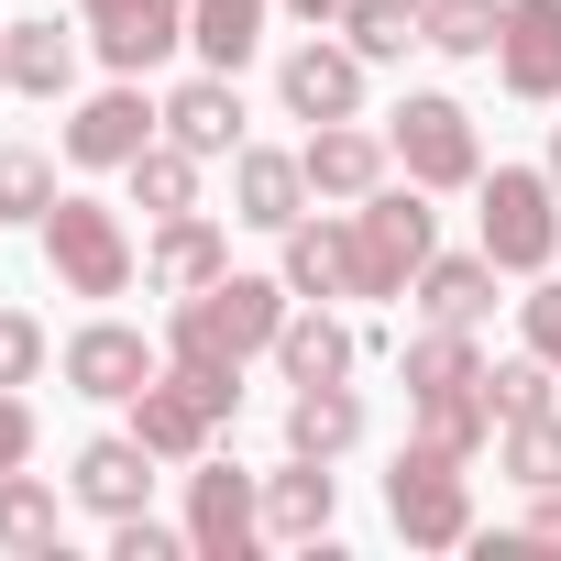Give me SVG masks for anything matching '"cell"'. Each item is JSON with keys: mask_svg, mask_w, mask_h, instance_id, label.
<instances>
[{"mask_svg": "<svg viewBox=\"0 0 561 561\" xmlns=\"http://www.w3.org/2000/svg\"><path fill=\"white\" fill-rule=\"evenodd\" d=\"M287 275H220V287H198V298H176L165 309V353L176 364H253V353H275V331H287Z\"/></svg>", "mask_w": 561, "mask_h": 561, "instance_id": "6da1fadb", "label": "cell"}, {"mask_svg": "<svg viewBox=\"0 0 561 561\" xmlns=\"http://www.w3.org/2000/svg\"><path fill=\"white\" fill-rule=\"evenodd\" d=\"M231 408H242V375H231V364H176V353H165V364L133 386V440H144L154 462H198Z\"/></svg>", "mask_w": 561, "mask_h": 561, "instance_id": "7a4b0ae2", "label": "cell"}, {"mask_svg": "<svg viewBox=\"0 0 561 561\" xmlns=\"http://www.w3.org/2000/svg\"><path fill=\"white\" fill-rule=\"evenodd\" d=\"M430 253H440V209L419 198V176L353 198V298H408V275Z\"/></svg>", "mask_w": 561, "mask_h": 561, "instance_id": "3957f363", "label": "cell"}, {"mask_svg": "<svg viewBox=\"0 0 561 561\" xmlns=\"http://www.w3.org/2000/svg\"><path fill=\"white\" fill-rule=\"evenodd\" d=\"M34 231H45V264H56V287H67V298H122V287H133V264H144L111 198H56Z\"/></svg>", "mask_w": 561, "mask_h": 561, "instance_id": "277c9868", "label": "cell"}, {"mask_svg": "<svg viewBox=\"0 0 561 561\" xmlns=\"http://www.w3.org/2000/svg\"><path fill=\"white\" fill-rule=\"evenodd\" d=\"M473 220H484L495 275H550V253H561V187H550V165H495Z\"/></svg>", "mask_w": 561, "mask_h": 561, "instance_id": "5b68a950", "label": "cell"}, {"mask_svg": "<svg viewBox=\"0 0 561 561\" xmlns=\"http://www.w3.org/2000/svg\"><path fill=\"white\" fill-rule=\"evenodd\" d=\"M386 517H397L408 550H462V539H473V484H462V462L430 451V440H408L397 473H386Z\"/></svg>", "mask_w": 561, "mask_h": 561, "instance_id": "8992f818", "label": "cell"}, {"mask_svg": "<svg viewBox=\"0 0 561 561\" xmlns=\"http://www.w3.org/2000/svg\"><path fill=\"white\" fill-rule=\"evenodd\" d=\"M386 144H397V165H408L419 187H484L473 111H462V100H440V89H408V100L386 111Z\"/></svg>", "mask_w": 561, "mask_h": 561, "instance_id": "52a82bcc", "label": "cell"}, {"mask_svg": "<svg viewBox=\"0 0 561 561\" xmlns=\"http://www.w3.org/2000/svg\"><path fill=\"white\" fill-rule=\"evenodd\" d=\"M253 539H264V473L198 451V473H187V550L198 561H242Z\"/></svg>", "mask_w": 561, "mask_h": 561, "instance_id": "ba28073f", "label": "cell"}, {"mask_svg": "<svg viewBox=\"0 0 561 561\" xmlns=\"http://www.w3.org/2000/svg\"><path fill=\"white\" fill-rule=\"evenodd\" d=\"M78 23L111 56V78H144V67H165L187 45V0H78Z\"/></svg>", "mask_w": 561, "mask_h": 561, "instance_id": "9c48e42d", "label": "cell"}, {"mask_svg": "<svg viewBox=\"0 0 561 561\" xmlns=\"http://www.w3.org/2000/svg\"><path fill=\"white\" fill-rule=\"evenodd\" d=\"M154 133H165V100H144L133 78H111V89H89V100H78L67 154H78V165H133Z\"/></svg>", "mask_w": 561, "mask_h": 561, "instance_id": "30bf717a", "label": "cell"}, {"mask_svg": "<svg viewBox=\"0 0 561 561\" xmlns=\"http://www.w3.org/2000/svg\"><path fill=\"white\" fill-rule=\"evenodd\" d=\"M275 100H287V122H353L364 111V56L353 45H287Z\"/></svg>", "mask_w": 561, "mask_h": 561, "instance_id": "8fae6325", "label": "cell"}, {"mask_svg": "<svg viewBox=\"0 0 561 561\" xmlns=\"http://www.w3.org/2000/svg\"><path fill=\"white\" fill-rule=\"evenodd\" d=\"M144 275H154L165 298H198V287H220V275H231V231H220L209 209H176V220H154Z\"/></svg>", "mask_w": 561, "mask_h": 561, "instance_id": "7c38bea8", "label": "cell"}, {"mask_svg": "<svg viewBox=\"0 0 561 561\" xmlns=\"http://www.w3.org/2000/svg\"><path fill=\"white\" fill-rule=\"evenodd\" d=\"M298 165H309V187H320V198H375V187H386V165H397V144H386V133H364V122H309Z\"/></svg>", "mask_w": 561, "mask_h": 561, "instance_id": "4fadbf2b", "label": "cell"}, {"mask_svg": "<svg viewBox=\"0 0 561 561\" xmlns=\"http://www.w3.org/2000/svg\"><path fill=\"white\" fill-rule=\"evenodd\" d=\"M309 165L298 154H275V144H242L231 154V220H253V231H287V220H309Z\"/></svg>", "mask_w": 561, "mask_h": 561, "instance_id": "5bb4252c", "label": "cell"}, {"mask_svg": "<svg viewBox=\"0 0 561 561\" xmlns=\"http://www.w3.org/2000/svg\"><path fill=\"white\" fill-rule=\"evenodd\" d=\"M495 78H506L517 100H561V0H506Z\"/></svg>", "mask_w": 561, "mask_h": 561, "instance_id": "9a60e30c", "label": "cell"}, {"mask_svg": "<svg viewBox=\"0 0 561 561\" xmlns=\"http://www.w3.org/2000/svg\"><path fill=\"white\" fill-rule=\"evenodd\" d=\"M144 375H154V342L122 331V320H89V331L67 342V386H78V397H122V408H133Z\"/></svg>", "mask_w": 561, "mask_h": 561, "instance_id": "2e32d148", "label": "cell"}, {"mask_svg": "<svg viewBox=\"0 0 561 561\" xmlns=\"http://www.w3.org/2000/svg\"><path fill=\"white\" fill-rule=\"evenodd\" d=\"M78 506H100V517H144V495H154V451L133 440V430H111V440H89L78 451Z\"/></svg>", "mask_w": 561, "mask_h": 561, "instance_id": "e0dca14e", "label": "cell"}, {"mask_svg": "<svg viewBox=\"0 0 561 561\" xmlns=\"http://www.w3.org/2000/svg\"><path fill=\"white\" fill-rule=\"evenodd\" d=\"M408 298H419V320L473 331V320L495 309V253H430V264L408 275Z\"/></svg>", "mask_w": 561, "mask_h": 561, "instance_id": "ac0fdd59", "label": "cell"}, {"mask_svg": "<svg viewBox=\"0 0 561 561\" xmlns=\"http://www.w3.org/2000/svg\"><path fill=\"white\" fill-rule=\"evenodd\" d=\"M275 242H287L275 275H287L298 298H353V209H342V220H287Z\"/></svg>", "mask_w": 561, "mask_h": 561, "instance_id": "d6986e66", "label": "cell"}, {"mask_svg": "<svg viewBox=\"0 0 561 561\" xmlns=\"http://www.w3.org/2000/svg\"><path fill=\"white\" fill-rule=\"evenodd\" d=\"M331 506H342V484L309 451H287V473H264V539H331Z\"/></svg>", "mask_w": 561, "mask_h": 561, "instance_id": "ffe728a7", "label": "cell"}, {"mask_svg": "<svg viewBox=\"0 0 561 561\" xmlns=\"http://www.w3.org/2000/svg\"><path fill=\"white\" fill-rule=\"evenodd\" d=\"M0 78L23 100H67L78 89V34L67 23H0Z\"/></svg>", "mask_w": 561, "mask_h": 561, "instance_id": "44dd1931", "label": "cell"}, {"mask_svg": "<svg viewBox=\"0 0 561 561\" xmlns=\"http://www.w3.org/2000/svg\"><path fill=\"white\" fill-rule=\"evenodd\" d=\"M165 133L187 144V154H242V89L209 67V78H187V89H165Z\"/></svg>", "mask_w": 561, "mask_h": 561, "instance_id": "7402d4cb", "label": "cell"}, {"mask_svg": "<svg viewBox=\"0 0 561 561\" xmlns=\"http://www.w3.org/2000/svg\"><path fill=\"white\" fill-rule=\"evenodd\" d=\"M353 440H364V397H353V375H342V386H298V397H287V451L342 462Z\"/></svg>", "mask_w": 561, "mask_h": 561, "instance_id": "603a6c76", "label": "cell"}, {"mask_svg": "<svg viewBox=\"0 0 561 561\" xmlns=\"http://www.w3.org/2000/svg\"><path fill=\"white\" fill-rule=\"evenodd\" d=\"M275 375H287V386H342L353 375V331L320 320V298L287 309V331H275Z\"/></svg>", "mask_w": 561, "mask_h": 561, "instance_id": "cb8c5ba5", "label": "cell"}, {"mask_svg": "<svg viewBox=\"0 0 561 561\" xmlns=\"http://www.w3.org/2000/svg\"><path fill=\"white\" fill-rule=\"evenodd\" d=\"M408 408H419V440H430V451H451V462H473V451L495 440L484 375H473V386H440V397H408Z\"/></svg>", "mask_w": 561, "mask_h": 561, "instance_id": "d4e9b609", "label": "cell"}, {"mask_svg": "<svg viewBox=\"0 0 561 561\" xmlns=\"http://www.w3.org/2000/svg\"><path fill=\"white\" fill-rule=\"evenodd\" d=\"M342 45H353L364 67H386V56L430 45V0H342Z\"/></svg>", "mask_w": 561, "mask_h": 561, "instance_id": "484cf974", "label": "cell"}, {"mask_svg": "<svg viewBox=\"0 0 561 561\" xmlns=\"http://www.w3.org/2000/svg\"><path fill=\"white\" fill-rule=\"evenodd\" d=\"M122 176H133V209H154V220L198 209V154H187L176 133H154V144H144V154H133Z\"/></svg>", "mask_w": 561, "mask_h": 561, "instance_id": "4316f807", "label": "cell"}, {"mask_svg": "<svg viewBox=\"0 0 561 561\" xmlns=\"http://www.w3.org/2000/svg\"><path fill=\"white\" fill-rule=\"evenodd\" d=\"M56 528H67V506L45 473H0V550L34 561V550H56Z\"/></svg>", "mask_w": 561, "mask_h": 561, "instance_id": "83f0119b", "label": "cell"}, {"mask_svg": "<svg viewBox=\"0 0 561 561\" xmlns=\"http://www.w3.org/2000/svg\"><path fill=\"white\" fill-rule=\"evenodd\" d=\"M187 45H198V56L231 78V67L264 45V0H187Z\"/></svg>", "mask_w": 561, "mask_h": 561, "instance_id": "f1b7e54d", "label": "cell"}, {"mask_svg": "<svg viewBox=\"0 0 561 561\" xmlns=\"http://www.w3.org/2000/svg\"><path fill=\"white\" fill-rule=\"evenodd\" d=\"M550 353H517V364H484V408H495V430H517V419H550Z\"/></svg>", "mask_w": 561, "mask_h": 561, "instance_id": "f546056e", "label": "cell"}, {"mask_svg": "<svg viewBox=\"0 0 561 561\" xmlns=\"http://www.w3.org/2000/svg\"><path fill=\"white\" fill-rule=\"evenodd\" d=\"M473 375H484V364H473V331H440V320H430V331L408 342V397H440V386H473Z\"/></svg>", "mask_w": 561, "mask_h": 561, "instance_id": "4dcf8cb0", "label": "cell"}, {"mask_svg": "<svg viewBox=\"0 0 561 561\" xmlns=\"http://www.w3.org/2000/svg\"><path fill=\"white\" fill-rule=\"evenodd\" d=\"M495 473L528 484V495H550V484H561V408H550V419H517L506 451H495Z\"/></svg>", "mask_w": 561, "mask_h": 561, "instance_id": "1f68e13d", "label": "cell"}, {"mask_svg": "<svg viewBox=\"0 0 561 561\" xmlns=\"http://www.w3.org/2000/svg\"><path fill=\"white\" fill-rule=\"evenodd\" d=\"M56 198H67V187H56V165H45L34 144H0V220L23 231V220H45Z\"/></svg>", "mask_w": 561, "mask_h": 561, "instance_id": "d6a6232c", "label": "cell"}, {"mask_svg": "<svg viewBox=\"0 0 561 561\" xmlns=\"http://www.w3.org/2000/svg\"><path fill=\"white\" fill-rule=\"evenodd\" d=\"M506 34V0H430V45L440 56H495Z\"/></svg>", "mask_w": 561, "mask_h": 561, "instance_id": "836d02e7", "label": "cell"}, {"mask_svg": "<svg viewBox=\"0 0 561 561\" xmlns=\"http://www.w3.org/2000/svg\"><path fill=\"white\" fill-rule=\"evenodd\" d=\"M34 375H45V320L0 309V386H34Z\"/></svg>", "mask_w": 561, "mask_h": 561, "instance_id": "e575fe53", "label": "cell"}, {"mask_svg": "<svg viewBox=\"0 0 561 561\" xmlns=\"http://www.w3.org/2000/svg\"><path fill=\"white\" fill-rule=\"evenodd\" d=\"M187 539L176 528H154V517H111V561H176Z\"/></svg>", "mask_w": 561, "mask_h": 561, "instance_id": "d590c367", "label": "cell"}, {"mask_svg": "<svg viewBox=\"0 0 561 561\" xmlns=\"http://www.w3.org/2000/svg\"><path fill=\"white\" fill-rule=\"evenodd\" d=\"M517 331H528V353L561 364V287H528V298H517Z\"/></svg>", "mask_w": 561, "mask_h": 561, "instance_id": "8d00e7d4", "label": "cell"}, {"mask_svg": "<svg viewBox=\"0 0 561 561\" xmlns=\"http://www.w3.org/2000/svg\"><path fill=\"white\" fill-rule=\"evenodd\" d=\"M34 462V408H23V386H0V473H23Z\"/></svg>", "mask_w": 561, "mask_h": 561, "instance_id": "74e56055", "label": "cell"}, {"mask_svg": "<svg viewBox=\"0 0 561 561\" xmlns=\"http://www.w3.org/2000/svg\"><path fill=\"white\" fill-rule=\"evenodd\" d=\"M528 539H539V550H561V484H550V495H528Z\"/></svg>", "mask_w": 561, "mask_h": 561, "instance_id": "f35d334b", "label": "cell"}, {"mask_svg": "<svg viewBox=\"0 0 561 561\" xmlns=\"http://www.w3.org/2000/svg\"><path fill=\"white\" fill-rule=\"evenodd\" d=\"M287 12H298V23H342V0H287Z\"/></svg>", "mask_w": 561, "mask_h": 561, "instance_id": "ab89813d", "label": "cell"}, {"mask_svg": "<svg viewBox=\"0 0 561 561\" xmlns=\"http://www.w3.org/2000/svg\"><path fill=\"white\" fill-rule=\"evenodd\" d=\"M550 187H561V122H550Z\"/></svg>", "mask_w": 561, "mask_h": 561, "instance_id": "60d3db41", "label": "cell"}, {"mask_svg": "<svg viewBox=\"0 0 561 561\" xmlns=\"http://www.w3.org/2000/svg\"><path fill=\"white\" fill-rule=\"evenodd\" d=\"M0 89H12V78H0Z\"/></svg>", "mask_w": 561, "mask_h": 561, "instance_id": "b9f144b4", "label": "cell"}]
</instances>
